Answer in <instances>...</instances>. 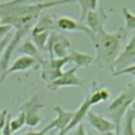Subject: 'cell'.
Returning a JSON list of instances; mask_svg holds the SVG:
<instances>
[{
    "mask_svg": "<svg viewBox=\"0 0 135 135\" xmlns=\"http://www.w3.org/2000/svg\"><path fill=\"white\" fill-rule=\"evenodd\" d=\"M72 135H85L84 126H83L82 123H79V124L75 128V130H74V132L72 133Z\"/></svg>",
    "mask_w": 135,
    "mask_h": 135,
    "instance_id": "obj_29",
    "label": "cell"
},
{
    "mask_svg": "<svg viewBox=\"0 0 135 135\" xmlns=\"http://www.w3.org/2000/svg\"><path fill=\"white\" fill-rule=\"evenodd\" d=\"M7 115L8 114H7V111L5 109L0 110V131H1V129L3 128V126L5 123V120L7 118Z\"/></svg>",
    "mask_w": 135,
    "mask_h": 135,
    "instance_id": "obj_28",
    "label": "cell"
},
{
    "mask_svg": "<svg viewBox=\"0 0 135 135\" xmlns=\"http://www.w3.org/2000/svg\"><path fill=\"white\" fill-rule=\"evenodd\" d=\"M54 112L56 114V117L52 121H50L43 129L46 132L52 131V130H58L59 133H62L64 131V129L66 128V126L69 124L70 120L72 119V116H73L74 112L65 111L60 105H56L54 108Z\"/></svg>",
    "mask_w": 135,
    "mask_h": 135,
    "instance_id": "obj_10",
    "label": "cell"
},
{
    "mask_svg": "<svg viewBox=\"0 0 135 135\" xmlns=\"http://www.w3.org/2000/svg\"><path fill=\"white\" fill-rule=\"evenodd\" d=\"M129 74H131V75H132V76L135 78V71H134V72H131V73H129ZM133 83L135 84V80H134V82H133Z\"/></svg>",
    "mask_w": 135,
    "mask_h": 135,
    "instance_id": "obj_33",
    "label": "cell"
},
{
    "mask_svg": "<svg viewBox=\"0 0 135 135\" xmlns=\"http://www.w3.org/2000/svg\"><path fill=\"white\" fill-rule=\"evenodd\" d=\"M127 33L128 31L124 26H120L113 33H109L102 28L95 34L92 39V44L96 52L93 63L99 69L113 73L115 60L121 52V46L127 37Z\"/></svg>",
    "mask_w": 135,
    "mask_h": 135,
    "instance_id": "obj_1",
    "label": "cell"
},
{
    "mask_svg": "<svg viewBox=\"0 0 135 135\" xmlns=\"http://www.w3.org/2000/svg\"><path fill=\"white\" fill-rule=\"evenodd\" d=\"M56 25L59 30L64 31V32H82L90 38L91 41L94 37L93 33L89 30V27L84 23L79 22V21H77L71 17H68V16L59 17L56 21Z\"/></svg>",
    "mask_w": 135,
    "mask_h": 135,
    "instance_id": "obj_11",
    "label": "cell"
},
{
    "mask_svg": "<svg viewBox=\"0 0 135 135\" xmlns=\"http://www.w3.org/2000/svg\"><path fill=\"white\" fill-rule=\"evenodd\" d=\"M90 108H91V105H90L88 99L85 98V99L81 102V104L79 105V108L73 113L72 119L70 120V122H69V124L66 126V128L64 129V131H63L62 133H59V134H61V135H65L68 132L72 131V130L75 129L79 123H81L82 119L86 116V113L90 111Z\"/></svg>",
    "mask_w": 135,
    "mask_h": 135,
    "instance_id": "obj_14",
    "label": "cell"
},
{
    "mask_svg": "<svg viewBox=\"0 0 135 135\" xmlns=\"http://www.w3.org/2000/svg\"><path fill=\"white\" fill-rule=\"evenodd\" d=\"M9 119H11V115L8 114L7 115V118L5 120V123L3 126V128L1 129L0 131V134L1 135H12V131H11V127H9Z\"/></svg>",
    "mask_w": 135,
    "mask_h": 135,
    "instance_id": "obj_26",
    "label": "cell"
},
{
    "mask_svg": "<svg viewBox=\"0 0 135 135\" xmlns=\"http://www.w3.org/2000/svg\"><path fill=\"white\" fill-rule=\"evenodd\" d=\"M75 2L74 0H50L44 2H37L33 4H21L9 8L0 9V24H9L12 27H31L38 19L40 13L45 8L57 5L69 4Z\"/></svg>",
    "mask_w": 135,
    "mask_h": 135,
    "instance_id": "obj_2",
    "label": "cell"
},
{
    "mask_svg": "<svg viewBox=\"0 0 135 135\" xmlns=\"http://www.w3.org/2000/svg\"><path fill=\"white\" fill-rule=\"evenodd\" d=\"M16 51H17L18 53H20L21 55L30 56V57L36 59V60L38 61L39 65H41V64L44 62V60L41 58V56H40V54H39V50L36 47V45H35V44L33 43V41L30 40V39L23 41L22 44L19 45Z\"/></svg>",
    "mask_w": 135,
    "mask_h": 135,
    "instance_id": "obj_16",
    "label": "cell"
},
{
    "mask_svg": "<svg viewBox=\"0 0 135 135\" xmlns=\"http://www.w3.org/2000/svg\"><path fill=\"white\" fill-rule=\"evenodd\" d=\"M78 69H79L78 66L74 65L71 69H69L68 71H64L60 77H58L54 81L47 83L49 90L56 91V90H58L60 88H64V86H82L84 82L76 74Z\"/></svg>",
    "mask_w": 135,
    "mask_h": 135,
    "instance_id": "obj_7",
    "label": "cell"
},
{
    "mask_svg": "<svg viewBox=\"0 0 135 135\" xmlns=\"http://www.w3.org/2000/svg\"><path fill=\"white\" fill-rule=\"evenodd\" d=\"M111 97V92L107 88H97L94 91L90 93V95L86 97L90 105H96L100 102H104L109 100Z\"/></svg>",
    "mask_w": 135,
    "mask_h": 135,
    "instance_id": "obj_18",
    "label": "cell"
},
{
    "mask_svg": "<svg viewBox=\"0 0 135 135\" xmlns=\"http://www.w3.org/2000/svg\"><path fill=\"white\" fill-rule=\"evenodd\" d=\"M70 62L69 56H65L63 58H50L49 60H44V62L41 64L42 72H41V78L46 81L47 83L54 81L58 77L61 76L62 68Z\"/></svg>",
    "mask_w": 135,
    "mask_h": 135,
    "instance_id": "obj_6",
    "label": "cell"
},
{
    "mask_svg": "<svg viewBox=\"0 0 135 135\" xmlns=\"http://www.w3.org/2000/svg\"><path fill=\"white\" fill-rule=\"evenodd\" d=\"M47 132L44 130V129H41L39 131H27L23 134H20V135H45Z\"/></svg>",
    "mask_w": 135,
    "mask_h": 135,
    "instance_id": "obj_30",
    "label": "cell"
},
{
    "mask_svg": "<svg viewBox=\"0 0 135 135\" xmlns=\"http://www.w3.org/2000/svg\"><path fill=\"white\" fill-rule=\"evenodd\" d=\"M134 71H135V63H133V64H131V65H129V66H127V68H124V69H122V70H120V71L114 72L112 75H113L114 77H116V76H120V75L129 74V73L134 72Z\"/></svg>",
    "mask_w": 135,
    "mask_h": 135,
    "instance_id": "obj_24",
    "label": "cell"
},
{
    "mask_svg": "<svg viewBox=\"0 0 135 135\" xmlns=\"http://www.w3.org/2000/svg\"><path fill=\"white\" fill-rule=\"evenodd\" d=\"M27 0H11L8 2L2 3L0 4V9H4V8H9V7H14L17 5H21V4H25Z\"/></svg>",
    "mask_w": 135,
    "mask_h": 135,
    "instance_id": "obj_23",
    "label": "cell"
},
{
    "mask_svg": "<svg viewBox=\"0 0 135 135\" xmlns=\"http://www.w3.org/2000/svg\"><path fill=\"white\" fill-rule=\"evenodd\" d=\"M122 135H135V111L129 109L124 114Z\"/></svg>",
    "mask_w": 135,
    "mask_h": 135,
    "instance_id": "obj_19",
    "label": "cell"
},
{
    "mask_svg": "<svg viewBox=\"0 0 135 135\" xmlns=\"http://www.w3.org/2000/svg\"><path fill=\"white\" fill-rule=\"evenodd\" d=\"M86 118L91 124V127L95 130V132L97 133H104V132H109V131H115V126L112 122V120L98 115L94 112L89 111L86 113Z\"/></svg>",
    "mask_w": 135,
    "mask_h": 135,
    "instance_id": "obj_13",
    "label": "cell"
},
{
    "mask_svg": "<svg viewBox=\"0 0 135 135\" xmlns=\"http://www.w3.org/2000/svg\"><path fill=\"white\" fill-rule=\"evenodd\" d=\"M54 21L51 18L50 15H42L38 17L36 22L31 28V35H36V34H41V33H47L53 28Z\"/></svg>",
    "mask_w": 135,
    "mask_h": 135,
    "instance_id": "obj_15",
    "label": "cell"
},
{
    "mask_svg": "<svg viewBox=\"0 0 135 135\" xmlns=\"http://www.w3.org/2000/svg\"><path fill=\"white\" fill-rule=\"evenodd\" d=\"M130 109L133 110V111H135V98L133 99V101H132V103H131V105H130Z\"/></svg>",
    "mask_w": 135,
    "mask_h": 135,
    "instance_id": "obj_32",
    "label": "cell"
},
{
    "mask_svg": "<svg viewBox=\"0 0 135 135\" xmlns=\"http://www.w3.org/2000/svg\"><path fill=\"white\" fill-rule=\"evenodd\" d=\"M107 19H108V15L104 12L103 7H99V8H96L95 11L89 12L85 15L83 21H85V25L93 33V35H95L100 30L104 28L103 25H104Z\"/></svg>",
    "mask_w": 135,
    "mask_h": 135,
    "instance_id": "obj_12",
    "label": "cell"
},
{
    "mask_svg": "<svg viewBox=\"0 0 135 135\" xmlns=\"http://www.w3.org/2000/svg\"><path fill=\"white\" fill-rule=\"evenodd\" d=\"M135 62V30L133 31L129 41L124 45L123 50H121L117 59L114 63V72L120 71ZM113 72V73H114ZM112 73V74H113Z\"/></svg>",
    "mask_w": 135,
    "mask_h": 135,
    "instance_id": "obj_8",
    "label": "cell"
},
{
    "mask_svg": "<svg viewBox=\"0 0 135 135\" xmlns=\"http://www.w3.org/2000/svg\"><path fill=\"white\" fill-rule=\"evenodd\" d=\"M89 135H117L115 133V131H109V132H104V133H97L95 131H90Z\"/></svg>",
    "mask_w": 135,
    "mask_h": 135,
    "instance_id": "obj_31",
    "label": "cell"
},
{
    "mask_svg": "<svg viewBox=\"0 0 135 135\" xmlns=\"http://www.w3.org/2000/svg\"><path fill=\"white\" fill-rule=\"evenodd\" d=\"M0 135H1V134H0Z\"/></svg>",
    "mask_w": 135,
    "mask_h": 135,
    "instance_id": "obj_35",
    "label": "cell"
},
{
    "mask_svg": "<svg viewBox=\"0 0 135 135\" xmlns=\"http://www.w3.org/2000/svg\"><path fill=\"white\" fill-rule=\"evenodd\" d=\"M121 13L124 19V28L127 31L135 30V14H132L126 6L121 7Z\"/></svg>",
    "mask_w": 135,
    "mask_h": 135,
    "instance_id": "obj_21",
    "label": "cell"
},
{
    "mask_svg": "<svg viewBox=\"0 0 135 135\" xmlns=\"http://www.w3.org/2000/svg\"><path fill=\"white\" fill-rule=\"evenodd\" d=\"M71 43L70 41L62 35L52 32L50 33L46 45H45V51L49 52L50 58L56 57V58H63L68 56V50L70 49Z\"/></svg>",
    "mask_w": 135,
    "mask_h": 135,
    "instance_id": "obj_5",
    "label": "cell"
},
{
    "mask_svg": "<svg viewBox=\"0 0 135 135\" xmlns=\"http://www.w3.org/2000/svg\"><path fill=\"white\" fill-rule=\"evenodd\" d=\"M24 124H25V115L21 111H19V113L16 117H14V118L11 117V119H9V127H11L12 133L22 129Z\"/></svg>",
    "mask_w": 135,
    "mask_h": 135,
    "instance_id": "obj_22",
    "label": "cell"
},
{
    "mask_svg": "<svg viewBox=\"0 0 135 135\" xmlns=\"http://www.w3.org/2000/svg\"><path fill=\"white\" fill-rule=\"evenodd\" d=\"M39 97H40V93L34 95L30 100L22 103L19 108V111L23 112L25 115V124L31 128L37 127L41 121L39 110H41L44 107V104L38 101Z\"/></svg>",
    "mask_w": 135,
    "mask_h": 135,
    "instance_id": "obj_4",
    "label": "cell"
},
{
    "mask_svg": "<svg viewBox=\"0 0 135 135\" xmlns=\"http://www.w3.org/2000/svg\"><path fill=\"white\" fill-rule=\"evenodd\" d=\"M135 98V84L129 83L124 90L117 95L109 104L108 112L110 114L111 120L115 126V133L119 135L121 120L126 114V112L130 109V105Z\"/></svg>",
    "mask_w": 135,
    "mask_h": 135,
    "instance_id": "obj_3",
    "label": "cell"
},
{
    "mask_svg": "<svg viewBox=\"0 0 135 135\" xmlns=\"http://www.w3.org/2000/svg\"><path fill=\"white\" fill-rule=\"evenodd\" d=\"M74 1L78 2L79 6H80V19H81V21L84 20V17L89 12L95 11L97 8V4H98V0H74Z\"/></svg>",
    "mask_w": 135,
    "mask_h": 135,
    "instance_id": "obj_20",
    "label": "cell"
},
{
    "mask_svg": "<svg viewBox=\"0 0 135 135\" xmlns=\"http://www.w3.org/2000/svg\"><path fill=\"white\" fill-rule=\"evenodd\" d=\"M57 135H61V134H59V133H58V134H57Z\"/></svg>",
    "mask_w": 135,
    "mask_h": 135,
    "instance_id": "obj_34",
    "label": "cell"
},
{
    "mask_svg": "<svg viewBox=\"0 0 135 135\" xmlns=\"http://www.w3.org/2000/svg\"><path fill=\"white\" fill-rule=\"evenodd\" d=\"M12 30H13V27L9 24H0V40H2L4 37H6Z\"/></svg>",
    "mask_w": 135,
    "mask_h": 135,
    "instance_id": "obj_25",
    "label": "cell"
},
{
    "mask_svg": "<svg viewBox=\"0 0 135 135\" xmlns=\"http://www.w3.org/2000/svg\"><path fill=\"white\" fill-rule=\"evenodd\" d=\"M70 62H74L76 66L78 68H88L90 66L93 61H94V57L89 55V54H84V53H80L78 51H72L71 53L68 54Z\"/></svg>",
    "mask_w": 135,
    "mask_h": 135,
    "instance_id": "obj_17",
    "label": "cell"
},
{
    "mask_svg": "<svg viewBox=\"0 0 135 135\" xmlns=\"http://www.w3.org/2000/svg\"><path fill=\"white\" fill-rule=\"evenodd\" d=\"M9 39H11V36L8 34L6 37H4L2 40H0V59H1V56L3 54V51L5 50V47H6L7 43H8V41H9Z\"/></svg>",
    "mask_w": 135,
    "mask_h": 135,
    "instance_id": "obj_27",
    "label": "cell"
},
{
    "mask_svg": "<svg viewBox=\"0 0 135 135\" xmlns=\"http://www.w3.org/2000/svg\"><path fill=\"white\" fill-rule=\"evenodd\" d=\"M39 66V63L36 59L30 57V56H25V55H21L19 57H17L15 59V61L8 65V68L6 69V71L0 75V84L4 81V79L12 73H15V72H24L26 70H30L32 68H35L37 69Z\"/></svg>",
    "mask_w": 135,
    "mask_h": 135,
    "instance_id": "obj_9",
    "label": "cell"
}]
</instances>
